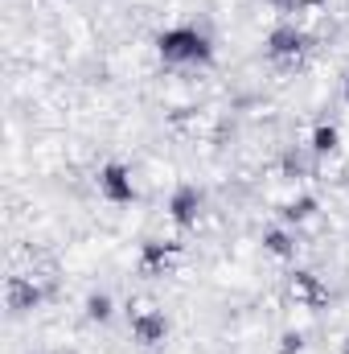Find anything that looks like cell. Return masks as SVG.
Masks as SVG:
<instances>
[{"label":"cell","mask_w":349,"mask_h":354,"mask_svg":"<svg viewBox=\"0 0 349 354\" xmlns=\"http://www.w3.org/2000/svg\"><path fill=\"white\" fill-rule=\"evenodd\" d=\"M271 8H279V12H288V8H296V0H267Z\"/></svg>","instance_id":"14"},{"label":"cell","mask_w":349,"mask_h":354,"mask_svg":"<svg viewBox=\"0 0 349 354\" xmlns=\"http://www.w3.org/2000/svg\"><path fill=\"white\" fill-rule=\"evenodd\" d=\"M337 145H341V132H337L333 124H321V128L312 132V153H317V157H325V153H337Z\"/></svg>","instance_id":"7"},{"label":"cell","mask_w":349,"mask_h":354,"mask_svg":"<svg viewBox=\"0 0 349 354\" xmlns=\"http://www.w3.org/2000/svg\"><path fill=\"white\" fill-rule=\"evenodd\" d=\"M157 50H161V58L173 62V66H197V62H210V58H214L210 37H206L201 29H193V25L165 29V33L157 37Z\"/></svg>","instance_id":"1"},{"label":"cell","mask_w":349,"mask_h":354,"mask_svg":"<svg viewBox=\"0 0 349 354\" xmlns=\"http://www.w3.org/2000/svg\"><path fill=\"white\" fill-rule=\"evenodd\" d=\"M173 252H177L173 243L148 239V243H144V268H165V264H169V256H173Z\"/></svg>","instance_id":"10"},{"label":"cell","mask_w":349,"mask_h":354,"mask_svg":"<svg viewBox=\"0 0 349 354\" xmlns=\"http://www.w3.org/2000/svg\"><path fill=\"white\" fill-rule=\"evenodd\" d=\"M99 194H103L111 206H123V202H132V198H136L132 169H128V165H119V161H107V165L99 169Z\"/></svg>","instance_id":"2"},{"label":"cell","mask_w":349,"mask_h":354,"mask_svg":"<svg viewBox=\"0 0 349 354\" xmlns=\"http://www.w3.org/2000/svg\"><path fill=\"white\" fill-rule=\"evenodd\" d=\"M87 317L90 322H107L111 317V297L107 292H90L87 297Z\"/></svg>","instance_id":"12"},{"label":"cell","mask_w":349,"mask_h":354,"mask_svg":"<svg viewBox=\"0 0 349 354\" xmlns=\"http://www.w3.org/2000/svg\"><path fill=\"white\" fill-rule=\"evenodd\" d=\"M346 103H349V79H346Z\"/></svg>","instance_id":"15"},{"label":"cell","mask_w":349,"mask_h":354,"mask_svg":"<svg viewBox=\"0 0 349 354\" xmlns=\"http://www.w3.org/2000/svg\"><path fill=\"white\" fill-rule=\"evenodd\" d=\"M304 41H308V33H304L300 25L283 21V25H275V29L267 33V58H275V62L300 58V54H304Z\"/></svg>","instance_id":"3"},{"label":"cell","mask_w":349,"mask_h":354,"mask_svg":"<svg viewBox=\"0 0 349 354\" xmlns=\"http://www.w3.org/2000/svg\"><path fill=\"white\" fill-rule=\"evenodd\" d=\"M132 334H136L140 346H161L165 334H169V322H165V313L148 309V313H136V317H132Z\"/></svg>","instance_id":"5"},{"label":"cell","mask_w":349,"mask_h":354,"mask_svg":"<svg viewBox=\"0 0 349 354\" xmlns=\"http://www.w3.org/2000/svg\"><path fill=\"white\" fill-rule=\"evenodd\" d=\"M346 354H349V342H346Z\"/></svg>","instance_id":"16"},{"label":"cell","mask_w":349,"mask_h":354,"mask_svg":"<svg viewBox=\"0 0 349 354\" xmlns=\"http://www.w3.org/2000/svg\"><path fill=\"white\" fill-rule=\"evenodd\" d=\"M263 248H267L271 256H296V243H292V235H288V231H279V227L263 235Z\"/></svg>","instance_id":"9"},{"label":"cell","mask_w":349,"mask_h":354,"mask_svg":"<svg viewBox=\"0 0 349 354\" xmlns=\"http://www.w3.org/2000/svg\"><path fill=\"white\" fill-rule=\"evenodd\" d=\"M201 214V189L197 185H177L173 198H169V218L177 227H193Z\"/></svg>","instance_id":"4"},{"label":"cell","mask_w":349,"mask_h":354,"mask_svg":"<svg viewBox=\"0 0 349 354\" xmlns=\"http://www.w3.org/2000/svg\"><path fill=\"white\" fill-rule=\"evenodd\" d=\"M37 305H41V288L33 280H25V276H12V284H8V309L12 313H29Z\"/></svg>","instance_id":"6"},{"label":"cell","mask_w":349,"mask_h":354,"mask_svg":"<svg viewBox=\"0 0 349 354\" xmlns=\"http://www.w3.org/2000/svg\"><path fill=\"white\" fill-rule=\"evenodd\" d=\"M292 284H296V292H300V297H308V301H321V292H325V288H321V280H317L312 272H296V276H292Z\"/></svg>","instance_id":"11"},{"label":"cell","mask_w":349,"mask_h":354,"mask_svg":"<svg viewBox=\"0 0 349 354\" xmlns=\"http://www.w3.org/2000/svg\"><path fill=\"white\" fill-rule=\"evenodd\" d=\"M304 346V334H283V351L279 354H292V351H300Z\"/></svg>","instance_id":"13"},{"label":"cell","mask_w":349,"mask_h":354,"mask_svg":"<svg viewBox=\"0 0 349 354\" xmlns=\"http://www.w3.org/2000/svg\"><path fill=\"white\" fill-rule=\"evenodd\" d=\"M312 210H317V198L300 194V198H292V202L283 206V218H288V223H304V218H312Z\"/></svg>","instance_id":"8"}]
</instances>
